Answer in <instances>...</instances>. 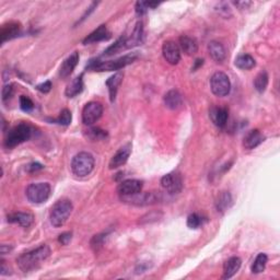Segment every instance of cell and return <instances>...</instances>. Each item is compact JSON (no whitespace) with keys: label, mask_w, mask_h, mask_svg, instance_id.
Returning a JSON list of instances; mask_svg holds the SVG:
<instances>
[{"label":"cell","mask_w":280,"mask_h":280,"mask_svg":"<svg viewBox=\"0 0 280 280\" xmlns=\"http://www.w3.org/2000/svg\"><path fill=\"white\" fill-rule=\"evenodd\" d=\"M49 255L50 248L46 244H43L34 248L32 251L21 254V255L17 258V264L23 273H29L39 268L41 264H42L46 258H48Z\"/></svg>","instance_id":"cell-1"},{"label":"cell","mask_w":280,"mask_h":280,"mask_svg":"<svg viewBox=\"0 0 280 280\" xmlns=\"http://www.w3.org/2000/svg\"><path fill=\"white\" fill-rule=\"evenodd\" d=\"M138 55L136 53L128 54L123 57H119L114 60H100V59H91L87 66L88 70L92 71H114L119 70L131 65L137 59Z\"/></svg>","instance_id":"cell-2"},{"label":"cell","mask_w":280,"mask_h":280,"mask_svg":"<svg viewBox=\"0 0 280 280\" xmlns=\"http://www.w3.org/2000/svg\"><path fill=\"white\" fill-rule=\"evenodd\" d=\"M74 206L69 199H59L51 207L49 212L50 225L55 228L63 227L70 217Z\"/></svg>","instance_id":"cell-3"},{"label":"cell","mask_w":280,"mask_h":280,"mask_svg":"<svg viewBox=\"0 0 280 280\" xmlns=\"http://www.w3.org/2000/svg\"><path fill=\"white\" fill-rule=\"evenodd\" d=\"M94 158L89 152L82 151L77 153L71 161V170L78 178H85L94 169Z\"/></svg>","instance_id":"cell-4"},{"label":"cell","mask_w":280,"mask_h":280,"mask_svg":"<svg viewBox=\"0 0 280 280\" xmlns=\"http://www.w3.org/2000/svg\"><path fill=\"white\" fill-rule=\"evenodd\" d=\"M31 136H32V128L28 124H19L7 133L6 139H4V147L12 149L28 141Z\"/></svg>","instance_id":"cell-5"},{"label":"cell","mask_w":280,"mask_h":280,"mask_svg":"<svg viewBox=\"0 0 280 280\" xmlns=\"http://www.w3.org/2000/svg\"><path fill=\"white\" fill-rule=\"evenodd\" d=\"M50 191L51 188L48 183H33L28 186L25 195L31 203L43 204L49 198Z\"/></svg>","instance_id":"cell-6"},{"label":"cell","mask_w":280,"mask_h":280,"mask_svg":"<svg viewBox=\"0 0 280 280\" xmlns=\"http://www.w3.org/2000/svg\"><path fill=\"white\" fill-rule=\"evenodd\" d=\"M210 88L216 96L224 97L231 91V81L225 72L217 71L210 78Z\"/></svg>","instance_id":"cell-7"},{"label":"cell","mask_w":280,"mask_h":280,"mask_svg":"<svg viewBox=\"0 0 280 280\" xmlns=\"http://www.w3.org/2000/svg\"><path fill=\"white\" fill-rule=\"evenodd\" d=\"M121 199L124 203H128L135 206H148L159 203L160 193H153V191H148V193H140L131 195V196H121Z\"/></svg>","instance_id":"cell-8"},{"label":"cell","mask_w":280,"mask_h":280,"mask_svg":"<svg viewBox=\"0 0 280 280\" xmlns=\"http://www.w3.org/2000/svg\"><path fill=\"white\" fill-rule=\"evenodd\" d=\"M103 114V105L98 102H89L82 110V123L91 126L101 118Z\"/></svg>","instance_id":"cell-9"},{"label":"cell","mask_w":280,"mask_h":280,"mask_svg":"<svg viewBox=\"0 0 280 280\" xmlns=\"http://www.w3.org/2000/svg\"><path fill=\"white\" fill-rule=\"evenodd\" d=\"M161 186L169 194H179L183 189V180L179 172H172L161 179Z\"/></svg>","instance_id":"cell-10"},{"label":"cell","mask_w":280,"mask_h":280,"mask_svg":"<svg viewBox=\"0 0 280 280\" xmlns=\"http://www.w3.org/2000/svg\"><path fill=\"white\" fill-rule=\"evenodd\" d=\"M162 55L170 65H178L181 60V49L173 41H167L163 43Z\"/></svg>","instance_id":"cell-11"},{"label":"cell","mask_w":280,"mask_h":280,"mask_svg":"<svg viewBox=\"0 0 280 280\" xmlns=\"http://www.w3.org/2000/svg\"><path fill=\"white\" fill-rule=\"evenodd\" d=\"M131 153H132V143L128 142L125 144V146L119 148L116 153L113 155L108 167H110L111 170L123 167V165L128 161V158L131 157Z\"/></svg>","instance_id":"cell-12"},{"label":"cell","mask_w":280,"mask_h":280,"mask_svg":"<svg viewBox=\"0 0 280 280\" xmlns=\"http://www.w3.org/2000/svg\"><path fill=\"white\" fill-rule=\"evenodd\" d=\"M142 182L139 180H134L129 179L126 181H123V182L118 185V194L119 196H131L138 194L142 189Z\"/></svg>","instance_id":"cell-13"},{"label":"cell","mask_w":280,"mask_h":280,"mask_svg":"<svg viewBox=\"0 0 280 280\" xmlns=\"http://www.w3.org/2000/svg\"><path fill=\"white\" fill-rule=\"evenodd\" d=\"M7 220L10 224H15L19 225L20 227L23 228H30L33 225L34 222V217L30 212H13V214H10L7 217Z\"/></svg>","instance_id":"cell-14"},{"label":"cell","mask_w":280,"mask_h":280,"mask_svg":"<svg viewBox=\"0 0 280 280\" xmlns=\"http://www.w3.org/2000/svg\"><path fill=\"white\" fill-rule=\"evenodd\" d=\"M78 61H79V53H78V51H74L70 56L67 57V58L64 60L63 65L60 66L59 69L60 78H63V79L68 78L72 74V71L75 70L78 65Z\"/></svg>","instance_id":"cell-15"},{"label":"cell","mask_w":280,"mask_h":280,"mask_svg":"<svg viewBox=\"0 0 280 280\" xmlns=\"http://www.w3.org/2000/svg\"><path fill=\"white\" fill-rule=\"evenodd\" d=\"M21 32V25L17 22H8L3 24L0 30V36H1V43L4 44L7 41L12 40Z\"/></svg>","instance_id":"cell-16"},{"label":"cell","mask_w":280,"mask_h":280,"mask_svg":"<svg viewBox=\"0 0 280 280\" xmlns=\"http://www.w3.org/2000/svg\"><path fill=\"white\" fill-rule=\"evenodd\" d=\"M108 39H111V33L108 32L106 25L102 24L96 30L93 31L92 33L88 35L82 43H84V45H88L101 42V41H106Z\"/></svg>","instance_id":"cell-17"},{"label":"cell","mask_w":280,"mask_h":280,"mask_svg":"<svg viewBox=\"0 0 280 280\" xmlns=\"http://www.w3.org/2000/svg\"><path fill=\"white\" fill-rule=\"evenodd\" d=\"M264 139L265 137L258 129H253L245 135L244 139H243V147L247 150H253L258 147L264 141Z\"/></svg>","instance_id":"cell-18"},{"label":"cell","mask_w":280,"mask_h":280,"mask_svg":"<svg viewBox=\"0 0 280 280\" xmlns=\"http://www.w3.org/2000/svg\"><path fill=\"white\" fill-rule=\"evenodd\" d=\"M143 42V23L138 21L135 25L132 34L126 36V48H132Z\"/></svg>","instance_id":"cell-19"},{"label":"cell","mask_w":280,"mask_h":280,"mask_svg":"<svg viewBox=\"0 0 280 280\" xmlns=\"http://www.w3.org/2000/svg\"><path fill=\"white\" fill-rule=\"evenodd\" d=\"M209 115L212 123H214L217 127H226L228 118H229V112H228L226 107H212Z\"/></svg>","instance_id":"cell-20"},{"label":"cell","mask_w":280,"mask_h":280,"mask_svg":"<svg viewBox=\"0 0 280 280\" xmlns=\"http://www.w3.org/2000/svg\"><path fill=\"white\" fill-rule=\"evenodd\" d=\"M179 47L186 55L193 56L198 51V43L193 38H189L187 35H182L179 40Z\"/></svg>","instance_id":"cell-21"},{"label":"cell","mask_w":280,"mask_h":280,"mask_svg":"<svg viewBox=\"0 0 280 280\" xmlns=\"http://www.w3.org/2000/svg\"><path fill=\"white\" fill-rule=\"evenodd\" d=\"M164 104L170 110H178L183 105V97L178 90H170L163 97Z\"/></svg>","instance_id":"cell-22"},{"label":"cell","mask_w":280,"mask_h":280,"mask_svg":"<svg viewBox=\"0 0 280 280\" xmlns=\"http://www.w3.org/2000/svg\"><path fill=\"white\" fill-rule=\"evenodd\" d=\"M123 77H124L123 72H116L115 75H113L112 77L108 78V79L105 82V85H106L107 89H108V93H110V100H111V102L115 101L118 88H119V86L122 85V82H123Z\"/></svg>","instance_id":"cell-23"},{"label":"cell","mask_w":280,"mask_h":280,"mask_svg":"<svg viewBox=\"0 0 280 280\" xmlns=\"http://www.w3.org/2000/svg\"><path fill=\"white\" fill-rule=\"evenodd\" d=\"M241 265H242V261L240 257L233 256L228 259L224 265V277L222 278L224 279L232 278L238 271H240Z\"/></svg>","instance_id":"cell-24"},{"label":"cell","mask_w":280,"mask_h":280,"mask_svg":"<svg viewBox=\"0 0 280 280\" xmlns=\"http://www.w3.org/2000/svg\"><path fill=\"white\" fill-rule=\"evenodd\" d=\"M208 53L210 57L217 63H222L226 59V49L220 42L211 41L208 44Z\"/></svg>","instance_id":"cell-25"},{"label":"cell","mask_w":280,"mask_h":280,"mask_svg":"<svg viewBox=\"0 0 280 280\" xmlns=\"http://www.w3.org/2000/svg\"><path fill=\"white\" fill-rule=\"evenodd\" d=\"M84 90V75L76 77L70 84L67 86L65 90V94L67 97H75Z\"/></svg>","instance_id":"cell-26"},{"label":"cell","mask_w":280,"mask_h":280,"mask_svg":"<svg viewBox=\"0 0 280 280\" xmlns=\"http://www.w3.org/2000/svg\"><path fill=\"white\" fill-rule=\"evenodd\" d=\"M233 204L232 196L229 191H221L216 199V208L219 212H225Z\"/></svg>","instance_id":"cell-27"},{"label":"cell","mask_w":280,"mask_h":280,"mask_svg":"<svg viewBox=\"0 0 280 280\" xmlns=\"http://www.w3.org/2000/svg\"><path fill=\"white\" fill-rule=\"evenodd\" d=\"M234 65L237 67V68H240L242 70H251L255 67L256 61L251 55L242 54L236 57Z\"/></svg>","instance_id":"cell-28"},{"label":"cell","mask_w":280,"mask_h":280,"mask_svg":"<svg viewBox=\"0 0 280 280\" xmlns=\"http://www.w3.org/2000/svg\"><path fill=\"white\" fill-rule=\"evenodd\" d=\"M268 262V256L266 255L265 253H259L258 255L256 256L255 261L253 262L251 271L253 274H261L264 271H265L266 265Z\"/></svg>","instance_id":"cell-29"},{"label":"cell","mask_w":280,"mask_h":280,"mask_svg":"<svg viewBox=\"0 0 280 280\" xmlns=\"http://www.w3.org/2000/svg\"><path fill=\"white\" fill-rule=\"evenodd\" d=\"M123 49H126V36H122V38H119L115 43L113 45H111L110 47H108L105 51H104V56H113L119 51L123 50Z\"/></svg>","instance_id":"cell-30"},{"label":"cell","mask_w":280,"mask_h":280,"mask_svg":"<svg viewBox=\"0 0 280 280\" xmlns=\"http://www.w3.org/2000/svg\"><path fill=\"white\" fill-rule=\"evenodd\" d=\"M268 81H269V77L266 71H262L256 76L255 80H254V87L257 92L263 93L264 91L266 90V88L268 86Z\"/></svg>","instance_id":"cell-31"},{"label":"cell","mask_w":280,"mask_h":280,"mask_svg":"<svg viewBox=\"0 0 280 280\" xmlns=\"http://www.w3.org/2000/svg\"><path fill=\"white\" fill-rule=\"evenodd\" d=\"M86 135L88 138L93 140V141H96V140H104L105 138H107V132L103 131V129L98 127L89 128L86 132Z\"/></svg>","instance_id":"cell-32"},{"label":"cell","mask_w":280,"mask_h":280,"mask_svg":"<svg viewBox=\"0 0 280 280\" xmlns=\"http://www.w3.org/2000/svg\"><path fill=\"white\" fill-rule=\"evenodd\" d=\"M71 119H72L71 112L69 110H67V108H65V110L60 112L59 116L53 119L51 123L58 124V125H61V126H69L71 124Z\"/></svg>","instance_id":"cell-33"},{"label":"cell","mask_w":280,"mask_h":280,"mask_svg":"<svg viewBox=\"0 0 280 280\" xmlns=\"http://www.w3.org/2000/svg\"><path fill=\"white\" fill-rule=\"evenodd\" d=\"M203 217L198 214H191L187 218V227L189 229H198L200 226H203Z\"/></svg>","instance_id":"cell-34"},{"label":"cell","mask_w":280,"mask_h":280,"mask_svg":"<svg viewBox=\"0 0 280 280\" xmlns=\"http://www.w3.org/2000/svg\"><path fill=\"white\" fill-rule=\"evenodd\" d=\"M20 107L23 112L30 113L34 110V103L29 96L21 95L20 96Z\"/></svg>","instance_id":"cell-35"},{"label":"cell","mask_w":280,"mask_h":280,"mask_svg":"<svg viewBox=\"0 0 280 280\" xmlns=\"http://www.w3.org/2000/svg\"><path fill=\"white\" fill-rule=\"evenodd\" d=\"M107 236V233H102V234H97L93 236L91 240V247L94 251H97L103 244H104V241Z\"/></svg>","instance_id":"cell-36"},{"label":"cell","mask_w":280,"mask_h":280,"mask_svg":"<svg viewBox=\"0 0 280 280\" xmlns=\"http://www.w3.org/2000/svg\"><path fill=\"white\" fill-rule=\"evenodd\" d=\"M13 85H6L2 88V101L10 100L13 95Z\"/></svg>","instance_id":"cell-37"},{"label":"cell","mask_w":280,"mask_h":280,"mask_svg":"<svg viewBox=\"0 0 280 280\" xmlns=\"http://www.w3.org/2000/svg\"><path fill=\"white\" fill-rule=\"evenodd\" d=\"M135 9H136V13L138 15H142L146 13L148 11V9L150 8L148 6L147 1H138L136 2V7H135Z\"/></svg>","instance_id":"cell-38"},{"label":"cell","mask_w":280,"mask_h":280,"mask_svg":"<svg viewBox=\"0 0 280 280\" xmlns=\"http://www.w3.org/2000/svg\"><path fill=\"white\" fill-rule=\"evenodd\" d=\"M72 233L71 232H64L58 236V242L61 245H67L71 241Z\"/></svg>","instance_id":"cell-39"},{"label":"cell","mask_w":280,"mask_h":280,"mask_svg":"<svg viewBox=\"0 0 280 280\" xmlns=\"http://www.w3.org/2000/svg\"><path fill=\"white\" fill-rule=\"evenodd\" d=\"M51 87H53L51 82L49 80H47V81L43 82V84L39 85L38 87H36V89H38L40 92H42V93H48L51 90Z\"/></svg>","instance_id":"cell-40"},{"label":"cell","mask_w":280,"mask_h":280,"mask_svg":"<svg viewBox=\"0 0 280 280\" xmlns=\"http://www.w3.org/2000/svg\"><path fill=\"white\" fill-rule=\"evenodd\" d=\"M43 169H44L43 165L41 163H38V162L30 163L27 167L28 172H30V173H34V172H36V171H40V170H43Z\"/></svg>","instance_id":"cell-41"},{"label":"cell","mask_w":280,"mask_h":280,"mask_svg":"<svg viewBox=\"0 0 280 280\" xmlns=\"http://www.w3.org/2000/svg\"><path fill=\"white\" fill-rule=\"evenodd\" d=\"M235 4L236 7H238L240 9H247V7H250L252 2L250 1H236V2H233Z\"/></svg>","instance_id":"cell-42"},{"label":"cell","mask_w":280,"mask_h":280,"mask_svg":"<svg viewBox=\"0 0 280 280\" xmlns=\"http://www.w3.org/2000/svg\"><path fill=\"white\" fill-rule=\"evenodd\" d=\"M203 64H204V59H201V58L196 59V60H195V63H194L193 68H191V70H193V71L197 70L198 68H200L201 66H203Z\"/></svg>","instance_id":"cell-43"},{"label":"cell","mask_w":280,"mask_h":280,"mask_svg":"<svg viewBox=\"0 0 280 280\" xmlns=\"http://www.w3.org/2000/svg\"><path fill=\"white\" fill-rule=\"evenodd\" d=\"M10 250H11V247H9V246H7V245H1V254L2 255H6L7 253H9L10 252Z\"/></svg>","instance_id":"cell-44"}]
</instances>
